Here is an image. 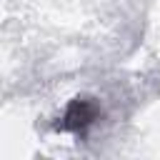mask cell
Returning a JSON list of instances; mask_svg holds the SVG:
<instances>
[{
	"mask_svg": "<svg viewBox=\"0 0 160 160\" xmlns=\"http://www.w3.org/2000/svg\"><path fill=\"white\" fill-rule=\"evenodd\" d=\"M98 115H100V108H98V102H95L92 98H75V100L68 105L62 120H60L55 128H58V130L80 132V130H85L88 125H92V122L98 120Z\"/></svg>",
	"mask_w": 160,
	"mask_h": 160,
	"instance_id": "cell-1",
	"label": "cell"
}]
</instances>
